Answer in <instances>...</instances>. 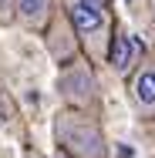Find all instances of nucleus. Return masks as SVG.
<instances>
[{"label": "nucleus", "instance_id": "0eeeda50", "mask_svg": "<svg viewBox=\"0 0 155 158\" xmlns=\"http://www.w3.org/2000/svg\"><path fill=\"white\" fill-rule=\"evenodd\" d=\"M0 24H17V0H0Z\"/></svg>", "mask_w": 155, "mask_h": 158}, {"label": "nucleus", "instance_id": "20e7f679", "mask_svg": "<svg viewBox=\"0 0 155 158\" xmlns=\"http://www.w3.org/2000/svg\"><path fill=\"white\" fill-rule=\"evenodd\" d=\"M128 104L138 118H155V57H142L128 74Z\"/></svg>", "mask_w": 155, "mask_h": 158}, {"label": "nucleus", "instance_id": "7ed1b4c3", "mask_svg": "<svg viewBox=\"0 0 155 158\" xmlns=\"http://www.w3.org/2000/svg\"><path fill=\"white\" fill-rule=\"evenodd\" d=\"M58 94L67 108H98V81H94V64L88 57H71L58 71Z\"/></svg>", "mask_w": 155, "mask_h": 158}, {"label": "nucleus", "instance_id": "1a4fd4ad", "mask_svg": "<svg viewBox=\"0 0 155 158\" xmlns=\"http://www.w3.org/2000/svg\"><path fill=\"white\" fill-rule=\"evenodd\" d=\"M149 10H152V20H155V0H149Z\"/></svg>", "mask_w": 155, "mask_h": 158}, {"label": "nucleus", "instance_id": "423d86ee", "mask_svg": "<svg viewBox=\"0 0 155 158\" xmlns=\"http://www.w3.org/2000/svg\"><path fill=\"white\" fill-rule=\"evenodd\" d=\"M58 17V0H17V24L31 34H44Z\"/></svg>", "mask_w": 155, "mask_h": 158}, {"label": "nucleus", "instance_id": "9d476101", "mask_svg": "<svg viewBox=\"0 0 155 158\" xmlns=\"http://www.w3.org/2000/svg\"><path fill=\"white\" fill-rule=\"evenodd\" d=\"M128 3H135V0H128Z\"/></svg>", "mask_w": 155, "mask_h": 158}, {"label": "nucleus", "instance_id": "6e6552de", "mask_svg": "<svg viewBox=\"0 0 155 158\" xmlns=\"http://www.w3.org/2000/svg\"><path fill=\"white\" fill-rule=\"evenodd\" d=\"M24 158H71V155H67V152H61V155H44V152H37V148H27Z\"/></svg>", "mask_w": 155, "mask_h": 158}, {"label": "nucleus", "instance_id": "f257e3e1", "mask_svg": "<svg viewBox=\"0 0 155 158\" xmlns=\"http://www.w3.org/2000/svg\"><path fill=\"white\" fill-rule=\"evenodd\" d=\"M61 14L78 34L81 54L91 64H105L115 40V10L111 0H61Z\"/></svg>", "mask_w": 155, "mask_h": 158}, {"label": "nucleus", "instance_id": "f03ea898", "mask_svg": "<svg viewBox=\"0 0 155 158\" xmlns=\"http://www.w3.org/2000/svg\"><path fill=\"white\" fill-rule=\"evenodd\" d=\"M54 141L71 158H108V138L98 114L88 108L64 104L54 118Z\"/></svg>", "mask_w": 155, "mask_h": 158}, {"label": "nucleus", "instance_id": "39448f33", "mask_svg": "<svg viewBox=\"0 0 155 158\" xmlns=\"http://www.w3.org/2000/svg\"><path fill=\"white\" fill-rule=\"evenodd\" d=\"M105 64H108L118 77H128V74L142 64V44H138V37H131V34H115Z\"/></svg>", "mask_w": 155, "mask_h": 158}]
</instances>
